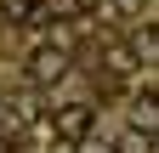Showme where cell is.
I'll list each match as a JSON object with an SVG mask.
<instances>
[{
    "label": "cell",
    "instance_id": "6da1fadb",
    "mask_svg": "<svg viewBox=\"0 0 159 153\" xmlns=\"http://www.w3.org/2000/svg\"><path fill=\"white\" fill-rule=\"evenodd\" d=\"M51 130L63 142H85L91 136V102H68V108H57L51 113Z\"/></svg>",
    "mask_w": 159,
    "mask_h": 153
},
{
    "label": "cell",
    "instance_id": "5b68a950",
    "mask_svg": "<svg viewBox=\"0 0 159 153\" xmlns=\"http://www.w3.org/2000/svg\"><path fill=\"white\" fill-rule=\"evenodd\" d=\"M80 153H114V147H108V142H102V147H91V142H80Z\"/></svg>",
    "mask_w": 159,
    "mask_h": 153
},
{
    "label": "cell",
    "instance_id": "7a4b0ae2",
    "mask_svg": "<svg viewBox=\"0 0 159 153\" xmlns=\"http://www.w3.org/2000/svg\"><path fill=\"white\" fill-rule=\"evenodd\" d=\"M29 74H34L40 85H51V80H63V74H68V57L57 51V46H46V51H34V63H29Z\"/></svg>",
    "mask_w": 159,
    "mask_h": 153
},
{
    "label": "cell",
    "instance_id": "277c9868",
    "mask_svg": "<svg viewBox=\"0 0 159 153\" xmlns=\"http://www.w3.org/2000/svg\"><path fill=\"white\" fill-rule=\"evenodd\" d=\"M119 153H153V142H142V130H136V136L119 142Z\"/></svg>",
    "mask_w": 159,
    "mask_h": 153
},
{
    "label": "cell",
    "instance_id": "8992f818",
    "mask_svg": "<svg viewBox=\"0 0 159 153\" xmlns=\"http://www.w3.org/2000/svg\"><path fill=\"white\" fill-rule=\"evenodd\" d=\"M68 6H74V11H91V6H97V0H68Z\"/></svg>",
    "mask_w": 159,
    "mask_h": 153
},
{
    "label": "cell",
    "instance_id": "3957f363",
    "mask_svg": "<svg viewBox=\"0 0 159 153\" xmlns=\"http://www.w3.org/2000/svg\"><path fill=\"white\" fill-rule=\"evenodd\" d=\"M108 63H114V74H131L136 68V51L131 46H108Z\"/></svg>",
    "mask_w": 159,
    "mask_h": 153
}]
</instances>
